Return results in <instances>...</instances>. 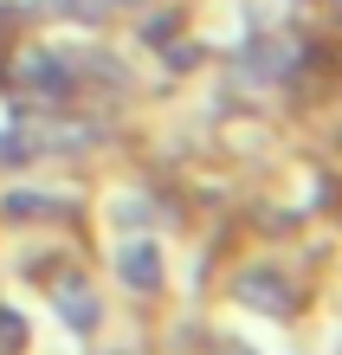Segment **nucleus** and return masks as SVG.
Wrapping results in <instances>:
<instances>
[{
  "instance_id": "nucleus-4",
  "label": "nucleus",
  "mask_w": 342,
  "mask_h": 355,
  "mask_svg": "<svg viewBox=\"0 0 342 355\" xmlns=\"http://www.w3.org/2000/svg\"><path fill=\"white\" fill-rule=\"evenodd\" d=\"M239 291H246V304H265V310H291V291L277 284V278H259V271H252V278H246Z\"/></svg>"
},
{
  "instance_id": "nucleus-3",
  "label": "nucleus",
  "mask_w": 342,
  "mask_h": 355,
  "mask_svg": "<svg viewBox=\"0 0 342 355\" xmlns=\"http://www.w3.org/2000/svg\"><path fill=\"white\" fill-rule=\"evenodd\" d=\"M58 310H65L71 329H91L97 323V304H91V291H84V278H65V284H58Z\"/></svg>"
},
{
  "instance_id": "nucleus-2",
  "label": "nucleus",
  "mask_w": 342,
  "mask_h": 355,
  "mask_svg": "<svg viewBox=\"0 0 342 355\" xmlns=\"http://www.w3.org/2000/svg\"><path fill=\"white\" fill-rule=\"evenodd\" d=\"M117 265H123V278H130L136 291H155V278H162V259H155V245H148V239H130L117 252Z\"/></svg>"
},
{
  "instance_id": "nucleus-1",
  "label": "nucleus",
  "mask_w": 342,
  "mask_h": 355,
  "mask_svg": "<svg viewBox=\"0 0 342 355\" xmlns=\"http://www.w3.org/2000/svg\"><path fill=\"white\" fill-rule=\"evenodd\" d=\"M19 85H26L33 97H65L71 71L58 65V58H46V52H26V58H19Z\"/></svg>"
}]
</instances>
